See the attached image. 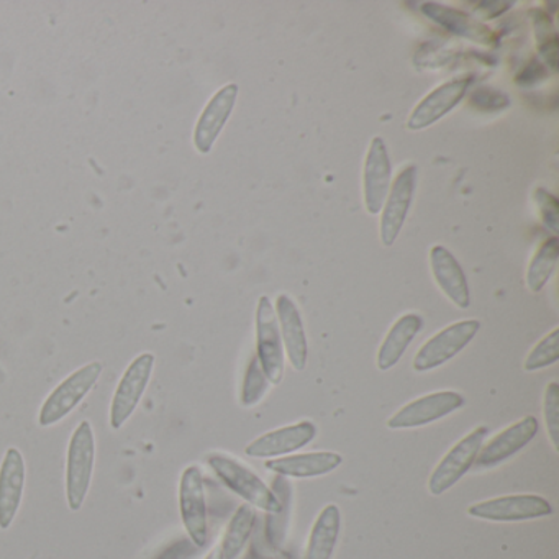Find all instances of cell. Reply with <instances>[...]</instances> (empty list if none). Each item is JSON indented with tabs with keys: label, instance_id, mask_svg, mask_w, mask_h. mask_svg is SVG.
<instances>
[{
	"label": "cell",
	"instance_id": "14",
	"mask_svg": "<svg viewBox=\"0 0 559 559\" xmlns=\"http://www.w3.org/2000/svg\"><path fill=\"white\" fill-rule=\"evenodd\" d=\"M473 83V78L461 76L456 80L448 81L440 87L428 94L411 114L407 120L408 130L418 132V130L428 129L438 120L443 119L448 112L454 109L457 104L466 96L467 87Z\"/></svg>",
	"mask_w": 559,
	"mask_h": 559
},
{
	"label": "cell",
	"instance_id": "5",
	"mask_svg": "<svg viewBox=\"0 0 559 559\" xmlns=\"http://www.w3.org/2000/svg\"><path fill=\"white\" fill-rule=\"evenodd\" d=\"M487 433H489V428L484 425L474 428L469 435L457 441L441 457L428 479V490L431 496H441V493L448 492L454 484L460 483L461 477L474 466V461L486 441Z\"/></svg>",
	"mask_w": 559,
	"mask_h": 559
},
{
	"label": "cell",
	"instance_id": "3",
	"mask_svg": "<svg viewBox=\"0 0 559 559\" xmlns=\"http://www.w3.org/2000/svg\"><path fill=\"white\" fill-rule=\"evenodd\" d=\"M103 362L93 361L71 372L45 399L40 412H38V425L41 428L53 427L64 420L68 415L73 414L78 405L93 391L94 385L103 376Z\"/></svg>",
	"mask_w": 559,
	"mask_h": 559
},
{
	"label": "cell",
	"instance_id": "21",
	"mask_svg": "<svg viewBox=\"0 0 559 559\" xmlns=\"http://www.w3.org/2000/svg\"><path fill=\"white\" fill-rule=\"evenodd\" d=\"M421 12H424L428 19H431V21L437 22L438 25H441V27L447 28L451 34L469 38V40L480 45L493 44V34L486 25L474 21L469 15L457 11V9L428 2V4L421 5Z\"/></svg>",
	"mask_w": 559,
	"mask_h": 559
},
{
	"label": "cell",
	"instance_id": "4",
	"mask_svg": "<svg viewBox=\"0 0 559 559\" xmlns=\"http://www.w3.org/2000/svg\"><path fill=\"white\" fill-rule=\"evenodd\" d=\"M155 368V355L146 352L136 356L123 372L110 402L109 424L112 430H120L130 420L148 389Z\"/></svg>",
	"mask_w": 559,
	"mask_h": 559
},
{
	"label": "cell",
	"instance_id": "31",
	"mask_svg": "<svg viewBox=\"0 0 559 559\" xmlns=\"http://www.w3.org/2000/svg\"><path fill=\"white\" fill-rule=\"evenodd\" d=\"M484 8L479 5V12H489L486 15L487 19L497 17V15L503 14L512 8V2H483Z\"/></svg>",
	"mask_w": 559,
	"mask_h": 559
},
{
	"label": "cell",
	"instance_id": "22",
	"mask_svg": "<svg viewBox=\"0 0 559 559\" xmlns=\"http://www.w3.org/2000/svg\"><path fill=\"white\" fill-rule=\"evenodd\" d=\"M421 326L424 319L418 313H405L392 325L378 352V368L381 371H389L401 361Z\"/></svg>",
	"mask_w": 559,
	"mask_h": 559
},
{
	"label": "cell",
	"instance_id": "6",
	"mask_svg": "<svg viewBox=\"0 0 559 559\" xmlns=\"http://www.w3.org/2000/svg\"><path fill=\"white\" fill-rule=\"evenodd\" d=\"M179 512L191 542L198 548H204L209 539L207 500L204 476L194 464L182 471L179 480Z\"/></svg>",
	"mask_w": 559,
	"mask_h": 559
},
{
	"label": "cell",
	"instance_id": "32",
	"mask_svg": "<svg viewBox=\"0 0 559 559\" xmlns=\"http://www.w3.org/2000/svg\"><path fill=\"white\" fill-rule=\"evenodd\" d=\"M205 559H224L222 558L221 548H218V546H215V548L212 549V551L209 552L207 556H205Z\"/></svg>",
	"mask_w": 559,
	"mask_h": 559
},
{
	"label": "cell",
	"instance_id": "29",
	"mask_svg": "<svg viewBox=\"0 0 559 559\" xmlns=\"http://www.w3.org/2000/svg\"><path fill=\"white\" fill-rule=\"evenodd\" d=\"M543 417H545L546 431L552 450L559 451V384L556 381L549 382L543 397Z\"/></svg>",
	"mask_w": 559,
	"mask_h": 559
},
{
	"label": "cell",
	"instance_id": "8",
	"mask_svg": "<svg viewBox=\"0 0 559 559\" xmlns=\"http://www.w3.org/2000/svg\"><path fill=\"white\" fill-rule=\"evenodd\" d=\"M257 358L270 384H281L284 378V346L276 310L266 296L258 300L257 307Z\"/></svg>",
	"mask_w": 559,
	"mask_h": 559
},
{
	"label": "cell",
	"instance_id": "23",
	"mask_svg": "<svg viewBox=\"0 0 559 559\" xmlns=\"http://www.w3.org/2000/svg\"><path fill=\"white\" fill-rule=\"evenodd\" d=\"M342 528V513L335 503H329L317 516L310 532L306 559H332Z\"/></svg>",
	"mask_w": 559,
	"mask_h": 559
},
{
	"label": "cell",
	"instance_id": "7",
	"mask_svg": "<svg viewBox=\"0 0 559 559\" xmlns=\"http://www.w3.org/2000/svg\"><path fill=\"white\" fill-rule=\"evenodd\" d=\"M480 330V322L476 319L461 320L431 336L414 359V369L417 372L433 371L444 362L460 355Z\"/></svg>",
	"mask_w": 559,
	"mask_h": 559
},
{
	"label": "cell",
	"instance_id": "12",
	"mask_svg": "<svg viewBox=\"0 0 559 559\" xmlns=\"http://www.w3.org/2000/svg\"><path fill=\"white\" fill-rule=\"evenodd\" d=\"M415 186H417V166L408 165L399 173L392 182L391 191L384 202V212L381 218V240L384 247H392L404 227L408 209L414 201Z\"/></svg>",
	"mask_w": 559,
	"mask_h": 559
},
{
	"label": "cell",
	"instance_id": "15",
	"mask_svg": "<svg viewBox=\"0 0 559 559\" xmlns=\"http://www.w3.org/2000/svg\"><path fill=\"white\" fill-rule=\"evenodd\" d=\"M316 437V424L310 420H302L299 424L277 428V430L261 435L245 448V453L250 457L284 456V454L294 453V451L312 443Z\"/></svg>",
	"mask_w": 559,
	"mask_h": 559
},
{
	"label": "cell",
	"instance_id": "19",
	"mask_svg": "<svg viewBox=\"0 0 559 559\" xmlns=\"http://www.w3.org/2000/svg\"><path fill=\"white\" fill-rule=\"evenodd\" d=\"M430 264L435 281L444 296L460 309H467L471 306L469 284L456 258L447 248L437 245L431 248Z\"/></svg>",
	"mask_w": 559,
	"mask_h": 559
},
{
	"label": "cell",
	"instance_id": "26",
	"mask_svg": "<svg viewBox=\"0 0 559 559\" xmlns=\"http://www.w3.org/2000/svg\"><path fill=\"white\" fill-rule=\"evenodd\" d=\"M530 14L533 19L539 55L546 64L556 71L558 70V35H556L555 25H552L551 19L539 9H535Z\"/></svg>",
	"mask_w": 559,
	"mask_h": 559
},
{
	"label": "cell",
	"instance_id": "27",
	"mask_svg": "<svg viewBox=\"0 0 559 559\" xmlns=\"http://www.w3.org/2000/svg\"><path fill=\"white\" fill-rule=\"evenodd\" d=\"M267 388H270V381H267L260 361L254 356L248 365L243 385H241L240 404L243 407H253V405L260 404L261 399L266 394Z\"/></svg>",
	"mask_w": 559,
	"mask_h": 559
},
{
	"label": "cell",
	"instance_id": "10",
	"mask_svg": "<svg viewBox=\"0 0 559 559\" xmlns=\"http://www.w3.org/2000/svg\"><path fill=\"white\" fill-rule=\"evenodd\" d=\"M466 404V399L454 391H440L433 394L424 395L408 402L404 407L399 408L388 420V428L391 430H408V428H420L425 425L435 424L441 418L448 417L453 412L460 411Z\"/></svg>",
	"mask_w": 559,
	"mask_h": 559
},
{
	"label": "cell",
	"instance_id": "25",
	"mask_svg": "<svg viewBox=\"0 0 559 559\" xmlns=\"http://www.w3.org/2000/svg\"><path fill=\"white\" fill-rule=\"evenodd\" d=\"M559 260L558 238H549L536 251L526 271V286L532 293H539L551 280Z\"/></svg>",
	"mask_w": 559,
	"mask_h": 559
},
{
	"label": "cell",
	"instance_id": "9",
	"mask_svg": "<svg viewBox=\"0 0 559 559\" xmlns=\"http://www.w3.org/2000/svg\"><path fill=\"white\" fill-rule=\"evenodd\" d=\"M474 519L489 522H525V520L543 519L552 513L551 503L535 493H515V496L496 497L474 503L467 510Z\"/></svg>",
	"mask_w": 559,
	"mask_h": 559
},
{
	"label": "cell",
	"instance_id": "33",
	"mask_svg": "<svg viewBox=\"0 0 559 559\" xmlns=\"http://www.w3.org/2000/svg\"><path fill=\"white\" fill-rule=\"evenodd\" d=\"M247 559H253V558H251V556H248V558H247Z\"/></svg>",
	"mask_w": 559,
	"mask_h": 559
},
{
	"label": "cell",
	"instance_id": "16",
	"mask_svg": "<svg viewBox=\"0 0 559 559\" xmlns=\"http://www.w3.org/2000/svg\"><path fill=\"white\" fill-rule=\"evenodd\" d=\"M391 176L388 146L381 136H376L369 145L365 165V204L369 214L378 215L384 207L391 188Z\"/></svg>",
	"mask_w": 559,
	"mask_h": 559
},
{
	"label": "cell",
	"instance_id": "28",
	"mask_svg": "<svg viewBox=\"0 0 559 559\" xmlns=\"http://www.w3.org/2000/svg\"><path fill=\"white\" fill-rule=\"evenodd\" d=\"M558 359L559 329H555L528 353L525 362H523V369H525L526 372L539 371V369L556 365Z\"/></svg>",
	"mask_w": 559,
	"mask_h": 559
},
{
	"label": "cell",
	"instance_id": "13",
	"mask_svg": "<svg viewBox=\"0 0 559 559\" xmlns=\"http://www.w3.org/2000/svg\"><path fill=\"white\" fill-rule=\"evenodd\" d=\"M27 483V464L19 448L11 447L5 451L0 463V530L11 528L21 510Z\"/></svg>",
	"mask_w": 559,
	"mask_h": 559
},
{
	"label": "cell",
	"instance_id": "1",
	"mask_svg": "<svg viewBox=\"0 0 559 559\" xmlns=\"http://www.w3.org/2000/svg\"><path fill=\"white\" fill-rule=\"evenodd\" d=\"M94 466H96V435L90 420H83L71 435L67 453V473L64 489L70 510L78 512L83 509L93 484Z\"/></svg>",
	"mask_w": 559,
	"mask_h": 559
},
{
	"label": "cell",
	"instance_id": "24",
	"mask_svg": "<svg viewBox=\"0 0 559 559\" xmlns=\"http://www.w3.org/2000/svg\"><path fill=\"white\" fill-rule=\"evenodd\" d=\"M254 523H257V509L251 507L250 503L238 507L237 512L228 523L227 530H225L221 546H218L222 558L238 559V556L243 552L251 533H253Z\"/></svg>",
	"mask_w": 559,
	"mask_h": 559
},
{
	"label": "cell",
	"instance_id": "2",
	"mask_svg": "<svg viewBox=\"0 0 559 559\" xmlns=\"http://www.w3.org/2000/svg\"><path fill=\"white\" fill-rule=\"evenodd\" d=\"M207 464L224 486L254 509L264 510L270 515L283 512L284 500L240 461L228 454L212 453L207 456Z\"/></svg>",
	"mask_w": 559,
	"mask_h": 559
},
{
	"label": "cell",
	"instance_id": "17",
	"mask_svg": "<svg viewBox=\"0 0 559 559\" xmlns=\"http://www.w3.org/2000/svg\"><path fill=\"white\" fill-rule=\"evenodd\" d=\"M237 96V84H227L218 93H215V96L205 106L202 116L199 117L194 132V145L202 155H207L211 152L215 140L221 135L227 120L230 119Z\"/></svg>",
	"mask_w": 559,
	"mask_h": 559
},
{
	"label": "cell",
	"instance_id": "30",
	"mask_svg": "<svg viewBox=\"0 0 559 559\" xmlns=\"http://www.w3.org/2000/svg\"><path fill=\"white\" fill-rule=\"evenodd\" d=\"M535 201L542 214L543 225L552 234H559V202L551 192L536 189Z\"/></svg>",
	"mask_w": 559,
	"mask_h": 559
},
{
	"label": "cell",
	"instance_id": "11",
	"mask_svg": "<svg viewBox=\"0 0 559 559\" xmlns=\"http://www.w3.org/2000/svg\"><path fill=\"white\" fill-rule=\"evenodd\" d=\"M538 430V420L533 415H526L522 420L510 425L506 430L497 433L492 440L483 444L476 461H474V466L477 469H489V467L506 463L513 454L528 447L535 440Z\"/></svg>",
	"mask_w": 559,
	"mask_h": 559
},
{
	"label": "cell",
	"instance_id": "18",
	"mask_svg": "<svg viewBox=\"0 0 559 559\" xmlns=\"http://www.w3.org/2000/svg\"><path fill=\"white\" fill-rule=\"evenodd\" d=\"M276 317L277 323H280L281 340H283L290 366L294 371H304L307 358H309V345H307L302 317H300L296 302L287 294H281L277 297Z\"/></svg>",
	"mask_w": 559,
	"mask_h": 559
},
{
	"label": "cell",
	"instance_id": "20",
	"mask_svg": "<svg viewBox=\"0 0 559 559\" xmlns=\"http://www.w3.org/2000/svg\"><path fill=\"white\" fill-rule=\"evenodd\" d=\"M342 454L333 451H316V453L293 454L280 460H270L266 469L277 476L309 479V477L325 476L336 467L342 466Z\"/></svg>",
	"mask_w": 559,
	"mask_h": 559
}]
</instances>
